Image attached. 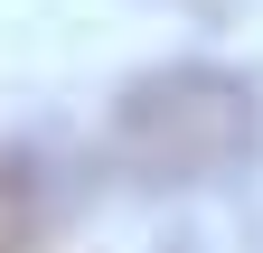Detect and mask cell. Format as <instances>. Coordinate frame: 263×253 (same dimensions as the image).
<instances>
[{"mask_svg":"<svg viewBox=\"0 0 263 253\" xmlns=\"http://www.w3.org/2000/svg\"><path fill=\"white\" fill-rule=\"evenodd\" d=\"M254 132H263L254 85L226 66H151L113 94V122H104L113 160L141 187H207L226 169H245Z\"/></svg>","mask_w":263,"mask_h":253,"instance_id":"cell-1","label":"cell"}]
</instances>
